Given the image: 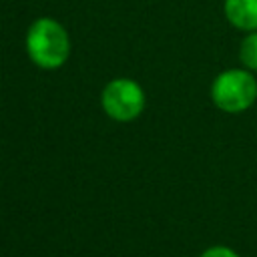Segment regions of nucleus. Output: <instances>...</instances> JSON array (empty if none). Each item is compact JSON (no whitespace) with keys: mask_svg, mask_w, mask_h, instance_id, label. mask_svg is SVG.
Wrapping results in <instances>:
<instances>
[{"mask_svg":"<svg viewBox=\"0 0 257 257\" xmlns=\"http://www.w3.org/2000/svg\"><path fill=\"white\" fill-rule=\"evenodd\" d=\"M100 104L106 116L118 122H128L143 112L145 90L133 78H114L102 88Z\"/></svg>","mask_w":257,"mask_h":257,"instance_id":"obj_3","label":"nucleus"},{"mask_svg":"<svg viewBox=\"0 0 257 257\" xmlns=\"http://www.w3.org/2000/svg\"><path fill=\"white\" fill-rule=\"evenodd\" d=\"M199 257H239L231 247H225V245H215V247H209L205 249Z\"/></svg>","mask_w":257,"mask_h":257,"instance_id":"obj_6","label":"nucleus"},{"mask_svg":"<svg viewBox=\"0 0 257 257\" xmlns=\"http://www.w3.org/2000/svg\"><path fill=\"white\" fill-rule=\"evenodd\" d=\"M26 52L30 60L44 70L60 68L70 54V38L66 28L54 18H36L26 32Z\"/></svg>","mask_w":257,"mask_h":257,"instance_id":"obj_1","label":"nucleus"},{"mask_svg":"<svg viewBox=\"0 0 257 257\" xmlns=\"http://www.w3.org/2000/svg\"><path fill=\"white\" fill-rule=\"evenodd\" d=\"M223 10L235 28L247 32L257 30V0H225Z\"/></svg>","mask_w":257,"mask_h":257,"instance_id":"obj_4","label":"nucleus"},{"mask_svg":"<svg viewBox=\"0 0 257 257\" xmlns=\"http://www.w3.org/2000/svg\"><path fill=\"white\" fill-rule=\"evenodd\" d=\"M257 98V80L249 70L231 68L215 76L211 84V100L223 112H243Z\"/></svg>","mask_w":257,"mask_h":257,"instance_id":"obj_2","label":"nucleus"},{"mask_svg":"<svg viewBox=\"0 0 257 257\" xmlns=\"http://www.w3.org/2000/svg\"><path fill=\"white\" fill-rule=\"evenodd\" d=\"M239 58L247 70H257V30L247 34L239 48Z\"/></svg>","mask_w":257,"mask_h":257,"instance_id":"obj_5","label":"nucleus"}]
</instances>
